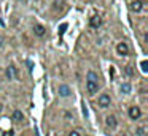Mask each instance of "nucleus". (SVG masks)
I'll return each instance as SVG.
<instances>
[{
    "label": "nucleus",
    "instance_id": "f257e3e1",
    "mask_svg": "<svg viewBox=\"0 0 148 136\" xmlns=\"http://www.w3.org/2000/svg\"><path fill=\"white\" fill-rule=\"evenodd\" d=\"M99 78H97V74L94 71H88V79H86V89L88 92H89L91 95H94L97 92V89H99Z\"/></svg>",
    "mask_w": 148,
    "mask_h": 136
},
{
    "label": "nucleus",
    "instance_id": "f03ea898",
    "mask_svg": "<svg viewBox=\"0 0 148 136\" xmlns=\"http://www.w3.org/2000/svg\"><path fill=\"white\" fill-rule=\"evenodd\" d=\"M145 5H147L145 0H132L131 5H129V8H131V11H134V13H140L142 9L145 8Z\"/></svg>",
    "mask_w": 148,
    "mask_h": 136
},
{
    "label": "nucleus",
    "instance_id": "7ed1b4c3",
    "mask_svg": "<svg viewBox=\"0 0 148 136\" xmlns=\"http://www.w3.org/2000/svg\"><path fill=\"white\" fill-rule=\"evenodd\" d=\"M142 116V111L138 106H131L129 108V117H131L132 120H138Z\"/></svg>",
    "mask_w": 148,
    "mask_h": 136
},
{
    "label": "nucleus",
    "instance_id": "20e7f679",
    "mask_svg": "<svg viewBox=\"0 0 148 136\" xmlns=\"http://www.w3.org/2000/svg\"><path fill=\"white\" fill-rule=\"evenodd\" d=\"M116 52H118L119 55H127V54H129V46H127V43H124V41L118 43V46H116Z\"/></svg>",
    "mask_w": 148,
    "mask_h": 136
},
{
    "label": "nucleus",
    "instance_id": "39448f33",
    "mask_svg": "<svg viewBox=\"0 0 148 136\" xmlns=\"http://www.w3.org/2000/svg\"><path fill=\"white\" fill-rule=\"evenodd\" d=\"M110 95H107V93H102L99 97V106L100 108H108L110 106Z\"/></svg>",
    "mask_w": 148,
    "mask_h": 136
},
{
    "label": "nucleus",
    "instance_id": "423d86ee",
    "mask_svg": "<svg viewBox=\"0 0 148 136\" xmlns=\"http://www.w3.org/2000/svg\"><path fill=\"white\" fill-rule=\"evenodd\" d=\"M59 95H61V97H70L72 95V90H70V87H69V85H65V84H61L59 85Z\"/></svg>",
    "mask_w": 148,
    "mask_h": 136
},
{
    "label": "nucleus",
    "instance_id": "0eeeda50",
    "mask_svg": "<svg viewBox=\"0 0 148 136\" xmlns=\"http://www.w3.org/2000/svg\"><path fill=\"white\" fill-rule=\"evenodd\" d=\"M100 24H102V18H100L99 14L92 16V18L89 19V25H91L92 28H97V27H100Z\"/></svg>",
    "mask_w": 148,
    "mask_h": 136
},
{
    "label": "nucleus",
    "instance_id": "6e6552de",
    "mask_svg": "<svg viewBox=\"0 0 148 136\" xmlns=\"http://www.w3.org/2000/svg\"><path fill=\"white\" fill-rule=\"evenodd\" d=\"M34 33H35L37 37H43V35L46 33V28L43 27V25L37 24V25H34Z\"/></svg>",
    "mask_w": 148,
    "mask_h": 136
},
{
    "label": "nucleus",
    "instance_id": "1a4fd4ad",
    "mask_svg": "<svg viewBox=\"0 0 148 136\" xmlns=\"http://www.w3.org/2000/svg\"><path fill=\"white\" fill-rule=\"evenodd\" d=\"M105 123H107V127H110V128H115L118 122H116V117H115V116H107Z\"/></svg>",
    "mask_w": 148,
    "mask_h": 136
},
{
    "label": "nucleus",
    "instance_id": "9d476101",
    "mask_svg": "<svg viewBox=\"0 0 148 136\" xmlns=\"http://www.w3.org/2000/svg\"><path fill=\"white\" fill-rule=\"evenodd\" d=\"M23 112H21V111L19 109H16V111H14V112H13V120H14V122H21V120H23Z\"/></svg>",
    "mask_w": 148,
    "mask_h": 136
},
{
    "label": "nucleus",
    "instance_id": "9b49d317",
    "mask_svg": "<svg viewBox=\"0 0 148 136\" xmlns=\"http://www.w3.org/2000/svg\"><path fill=\"white\" fill-rule=\"evenodd\" d=\"M135 135L137 136H147V127H138L135 130Z\"/></svg>",
    "mask_w": 148,
    "mask_h": 136
},
{
    "label": "nucleus",
    "instance_id": "f8f14e48",
    "mask_svg": "<svg viewBox=\"0 0 148 136\" xmlns=\"http://www.w3.org/2000/svg\"><path fill=\"white\" fill-rule=\"evenodd\" d=\"M7 76H8V79H13L14 78V66H8V70H7Z\"/></svg>",
    "mask_w": 148,
    "mask_h": 136
},
{
    "label": "nucleus",
    "instance_id": "ddd939ff",
    "mask_svg": "<svg viewBox=\"0 0 148 136\" xmlns=\"http://www.w3.org/2000/svg\"><path fill=\"white\" fill-rule=\"evenodd\" d=\"M121 92H123V93H129V92H131V84L124 82V84L121 85Z\"/></svg>",
    "mask_w": 148,
    "mask_h": 136
},
{
    "label": "nucleus",
    "instance_id": "4468645a",
    "mask_svg": "<svg viewBox=\"0 0 148 136\" xmlns=\"http://www.w3.org/2000/svg\"><path fill=\"white\" fill-rule=\"evenodd\" d=\"M140 68H142V71H143V73L148 71V62H147V60H143V62L140 63Z\"/></svg>",
    "mask_w": 148,
    "mask_h": 136
},
{
    "label": "nucleus",
    "instance_id": "2eb2a0df",
    "mask_svg": "<svg viewBox=\"0 0 148 136\" xmlns=\"http://www.w3.org/2000/svg\"><path fill=\"white\" fill-rule=\"evenodd\" d=\"M67 27H69V25L65 24V22H64V24H61V27H59V33L64 35V33H65V30H67Z\"/></svg>",
    "mask_w": 148,
    "mask_h": 136
},
{
    "label": "nucleus",
    "instance_id": "dca6fc26",
    "mask_svg": "<svg viewBox=\"0 0 148 136\" xmlns=\"http://www.w3.org/2000/svg\"><path fill=\"white\" fill-rule=\"evenodd\" d=\"M13 135H14V130H7L3 133V136H13Z\"/></svg>",
    "mask_w": 148,
    "mask_h": 136
},
{
    "label": "nucleus",
    "instance_id": "f3484780",
    "mask_svg": "<svg viewBox=\"0 0 148 136\" xmlns=\"http://www.w3.org/2000/svg\"><path fill=\"white\" fill-rule=\"evenodd\" d=\"M69 136H81V135H80V131L73 130V131H70V135H69Z\"/></svg>",
    "mask_w": 148,
    "mask_h": 136
},
{
    "label": "nucleus",
    "instance_id": "a211bd4d",
    "mask_svg": "<svg viewBox=\"0 0 148 136\" xmlns=\"http://www.w3.org/2000/svg\"><path fill=\"white\" fill-rule=\"evenodd\" d=\"M83 114H84V117H88V108L84 103H83Z\"/></svg>",
    "mask_w": 148,
    "mask_h": 136
},
{
    "label": "nucleus",
    "instance_id": "6ab92c4d",
    "mask_svg": "<svg viewBox=\"0 0 148 136\" xmlns=\"http://www.w3.org/2000/svg\"><path fill=\"white\" fill-rule=\"evenodd\" d=\"M126 73H127V74H132V70H131V66H127V70H126Z\"/></svg>",
    "mask_w": 148,
    "mask_h": 136
},
{
    "label": "nucleus",
    "instance_id": "aec40b11",
    "mask_svg": "<svg viewBox=\"0 0 148 136\" xmlns=\"http://www.w3.org/2000/svg\"><path fill=\"white\" fill-rule=\"evenodd\" d=\"M2 41H3V38H2V37H0V46H2Z\"/></svg>",
    "mask_w": 148,
    "mask_h": 136
},
{
    "label": "nucleus",
    "instance_id": "412c9836",
    "mask_svg": "<svg viewBox=\"0 0 148 136\" xmlns=\"http://www.w3.org/2000/svg\"><path fill=\"white\" fill-rule=\"evenodd\" d=\"M2 109H3V106H2V104H0V112H2Z\"/></svg>",
    "mask_w": 148,
    "mask_h": 136
}]
</instances>
